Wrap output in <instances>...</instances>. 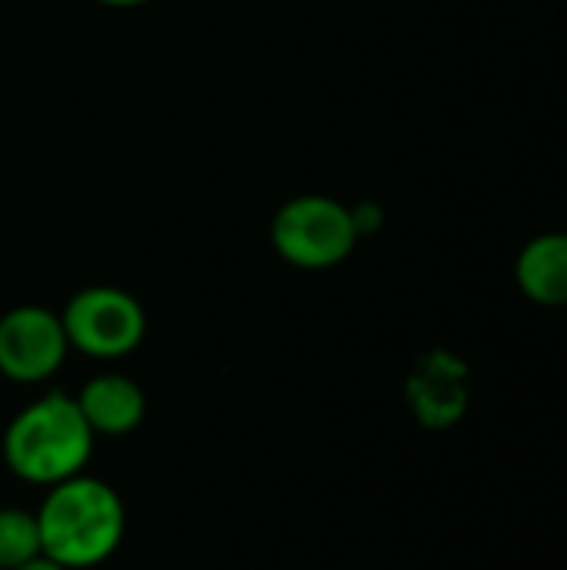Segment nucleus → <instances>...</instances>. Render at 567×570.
Masks as SVG:
<instances>
[{
    "mask_svg": "<svg viewBox=\"0 0 567 570\" xmlns=\"http://www.w3.org/2000/svg\"><path fill=\"white\" fill-rule=\"evenodd\" d=\"M37 514L43 558L67 570H90L110 561L127 534L120 494L90 474H74L47 488Z\"/></svg>",
    "mask_w": 567,
    "mask_h": 570,
    "instance_id": "obj_1",
    "label": "nucleus"
},
{
    "mask_svg": "<svg viewBox=\"0 0 567 570\" xmlns=\"http://www.w3.org/2000/svg\"><path fill=\"white\" fill-rule=\"evenodd\" d=\"M94 444L97 438L87 428L74 394L50 391L10 417L0 451L13 478L37 488H53L74 474H84L94 458Z\"/></svg>",
    "mask_w": 567,
    "mask_h": 570,
    "instance_id": "obj_2",
    "label": "nucleus"
},
{
    "mask_svg": "<svg viewBox=\"0 0 567 570\" xmlns=\"http://www.w3.org/2000/svg\"><path fill=\"white\" fill-rule=\"evenodd\" d=\"M358 224L351 207L324 194H304L287 200L271 220L274 250L301 271H328L351 257L358 244Z\"/></svg>",
    "mask_w": 567,
    "mask_h": 570,
    "instance_id": "obj_3",
    "label": "nucleus"
},
{
    "mask_svg": "<svg viewBox=\"0 0 567 570\" xmlns=\"http://www.w3.org/2000/svg\"><path fill=\"white\" fill-rule=\"evenodd\" d=\"M70 351L97 361H117L134 354L147 337V314L140 301L120 287H84L60 311Z\"/></svg>",
    "mask_w": 567,
    "mask_h": 570,
    "instance_id": "obj_4",
    "label": "nucleus"
},
{
    "mask_svg": "<svg viewBox=\"0 0 567 570\" xmlns=\"http://www.w3.org/2000/svg\"><path fill=\"white\" fill-rule=\"evenodd\" d=\"M70 354L60 314L40 304H20L0 317V374L13 384L50 381Z\"/></svg>",
    "mask_w": 567,
    "mask_h": 570,
    "instance_id": "obj_5",
    "label": "nucleus"
},
{
    "mask_svg": "<svg viewBox=\"0 0 567 570\" xmlns=\"http://www.w3.org/2000/svg\"><path fill=\"white\" fill-rule=\"evenodd\" d=\"M408 404L411 414L431 428V431H448L454 428L471 401L468 391V364L448 351H431L418 357V364L408 374Z\"/></svg>",
    "mask_w": 567,
    "mask_h": 570,
    "instance_id": "obj_6",
    "label": "nucleus"
},
{
    "mask_svg": "<svg viewBox=\"0 0 567 570\" xmlns=\"http://www.w3.org/2000/svg\"><path fill=\"white\" fill-rule=\"evenodd\" d=\"M87 428L94 438H124L137 431L147 417V397L137 381L127 374L107 371L94 374L77 394H74Z\"/></svg>",
    "mask_w": 567,
    "mask_h": 570,
    "instance_id": "obj_7",
    "label": "nucleus"
},
{
    "mask_svg": "<svg viewBox=\"0 0 567 570\" xmlns=\"http://www.w3.org/2000/svg\"><path fill=\"white\" fill-rule=\"evenodd\" d=\"M521 294L541 307H567V234L551 230L531 237L515 264Z\"/></svg>",
    "mask_w": 567,
    "mask_h": 570,
    "instance_id": "obj_8",
    "label": "nucleus"
},
{
    "mask_svg": "<svg viewBox=\"0 0 567 570\" xmlns=\"http://www.w3.org/2000/svg\"><path fill=\"white\" fill-rule=\"evenodd\" d=\"M40 528L37 514L23 508H0V570L23 568L40 558Z\"/></svg>",
    "mask_w": 567,
    "mask_h": 570,
    "instance_id": "obj_9",
    "label": "nucleus"
},
{
    "mask_svg": "<svg viewBox=\"0 0 567 570\" xmlns=\"http://www.w3.org/2000/svg\"><path fill=\"white\" fill-rule=\"evenodd\" d=\"M17 570H67L63 564H57V561H50V558H33V561H27L23 568H17Z\"/></svg>",
    "mask_w": 567,
    "mask_h": 570,
    "instance_id": "obj_10",
    "label": "nucleus"
},
{
    "mask_svg": "<svg viewBox=\"0 0 567 570\" xmlns=\"http://www.w3.org/2000/svg\"><path fill=\"white\" fill-rule=\"evenodd\" d=\"M97 3H104V7H140L147 0H97Z\"/></svg>",
    "mask_w": 567,
    "mask_h": 570,
    "instance_id": "obj_11",
    "label": "nucleus"
}]
</instances>
